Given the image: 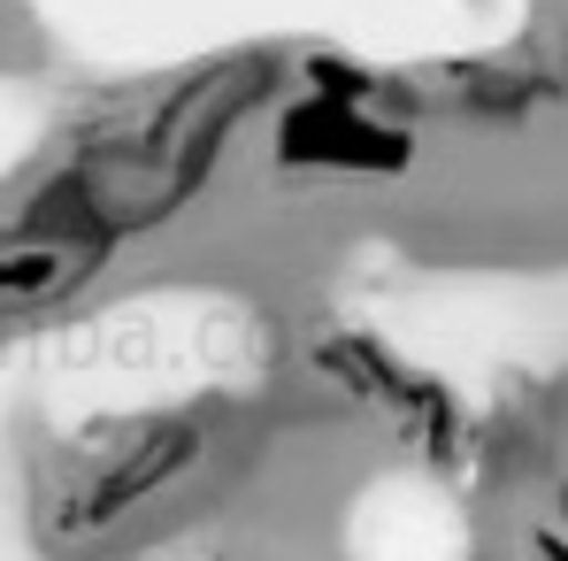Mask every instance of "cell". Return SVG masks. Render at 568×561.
<instances>
[{"label":"cell","instance_id":"cell-1","mask_svg":"<svg viewBox=\"0 0 568 561\" xmlns=\"http://www.w3.org/2000/svg\"><path fill=\"white\" fill-rule=\"evenodd\" d=\"M207 454V423L200 415H162V423H146L131 447H115L100 469L78 477V531H115L131 508H146V500H162V492H178L192 469Z\"/></svg>","mask_w":568,"mask_h":561},{"label":"cell","instance_id":"cell-2","mask_svg":"<svg viewBox=\"0 0 568 561\" xmlns=\"http://www.w3.org/2000/svg\"><path fill=\"white\" fill-rule=\"evenodd\" d=\"M523 554L530 561H568V531L561 523H530V531H523Z\"/></svg>","mask_w":568,"mask_h":561},{"label":"cell","instance_id":"cell-3","mask_svg":"<svg viewBox=\"0 0 568 561\" xmlns=\"http://www.w3.org/2000/svg\"><path fill=\"white\" fill-rule=\"evenodd\" d=\"M554 523L568 531V477H561V492H554Z\"/></svg>","mask_w":568,"mask_h":561}]
</instances>
